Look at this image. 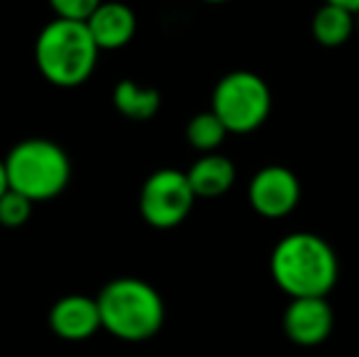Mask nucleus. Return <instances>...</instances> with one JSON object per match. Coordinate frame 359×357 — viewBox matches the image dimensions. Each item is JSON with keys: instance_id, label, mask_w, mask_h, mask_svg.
Returning <instances> with one entry per match:
<instances>
[{"instance_id": "nucleus-7", "label": "nucleus", "mask_w": 359, "mask_h": 357, "mask_svg": "<svg viewBox=\"0 0 359 357\" xmlns=\"http://www.w3.org/2000/svg\"><path fill=\"white\" fill-rule=\"evenodd\" d=\"M247 201H250L252 210L259 213L262 218H286L301 203V181L288 167L269 164L250 179Z\"/></svg>"}, {"instance_id": "nucleus-8", "label": "nucleus", "mask_w": 359, "mask_h": 357, "mask_svg": "<svg viewBox=\"0 0 359 357\" xmlns=\"http://www.w3.org/2000/svg\"><path fill=\"white\" fill-rule=\"evenodd\" d=\"M284 333L293 345L316 348L330 338L335 328V314L325 296L291 299L284 311Z\"/></svg>"}, {"instance_id": "nucleus-6", "label": "nucleus", "mask_w": 359, "mask_h": 357, "mask_svg": "<svg viewBox=\"0 0 359 357\" xmlns=\"http://www.w3.org/2000/svg\"><path fill=\"white\" fill-rule=\"evenodd\" d=\"M196 191L189 174L179 169H156L144 179L140 191V213L156 230H171L189 218L196 203Z\"/></svg>"}, {"instance_id": "nucleus-3", "label": "nucleus", "mask_w": 359, "mask_h": 357, "mask_svg": "<svg viewBox=\"0 0 359 357\" xmlns=\"http://www.w3.org/2000/svg\"><path fill=\"white\" fill-rule=\"evenodd\" d=\"M95 299L103 330L125 343L151 340L164 325V299L154 286L137 276H118L108 281Z\"/></svg>"}, {"instance_id": "nucleus-17", "label": "nucleus", "mask_w": 359, "mask_h": 357, "mask_svg": "<svg viewBox=\"0 0 359 357\" xmlns=\"http://www.w3.org/2000/svg\"><path fill=\"white\" fill-rule=\"evenodd\" d=\"M10 191V179H8V167H5V159H0V198Z\"/></svg>"}, {"instance_id": "nucleus-16", "label": "nucleus", "mask_w": 359, "mask_h": 357, "mask_svg": "<svg viewBox=\"0 0 359 357\" xmlns=\"http://www.w3.org/2000/svg\"><path fill=\"white\" fill-rule=\"evenodd\" d=\"M47 3H49V8L54 10L57 18L81 20V22H86V20L98 10V5L103 3V0H47Z\"/></svg>"}, {"instance_id": "nucleus-13", "label": "nucleus", "mask_w": 359, "mask_h": 357, "mask_svg": "<svg viewBox=\"0 0 359 357\" xmlns=\"http://www.w3.org/2000/svg\"><path fill=\"white\" fill-rule=\"evenodd\" d=\"M113 105L123 118L144 123L151 120L161 108V95L156 88L140 86L133 79H123L113 90Z\"/></svg>"}, {"instance_id": "nucleus-19", "label": "nucleus", "mask_w": 359, "mask_h": 357, "mask_svg": "<svg viewBox=\"0 0 359 357\" xmlns=\"http://www.w3.org/2000/svg\"><path fill=\"white\" fill-rule=\"evenodd\" d=\"M203 3H210V5H220V3H227V0H203Z\"/></svg>"}, {"instance_id": "nucleus-5", "label": "nucleus", "mask_w": 359, "mask_h": 357, "mask_svg": "<svg viewBox=\"0 0 359 357\" xmlns=\"http://www.w3.org/2000/svg\"><path fill=\"white\" fill-rule=\"evenodd\" d=\"M210 110L230 135H250L266 123L271 113V90L255 72L237 69L215 83Z\"/></svg>"}, {"instance_id": "nucleus-18", "label": "nucleus", "mask_w": 359, "mask_h": 357, "mask_svg": "<svg viewBox=\"0 0 359 357\" xmlns=\"http://www.w3.org/2000/svg\"><path fill=\"white\" fill-rule=\"evenodd\" d=\"M323 3L340 5V8H347V10H352V13H359V0H323Z\"/></svg>"}, {"instance_id": "nucleus-20", "label": "nucleus", "mask_w": 359, "mask_h": 357, "mask_svg": "<svg viewBox=\"0 0 359 357\" xmlns=\"http://www.w3.org/2000/svg\"><path fill=\"white\" fill-rule=\"evenodd\" d=\"M357 32H359V13H357Z\"/></svg>"}, {"instance_id": "nucleus-14", "label": "nucleus", "mask_w": 359, "mask_h": 357, "mask_svg": "<svg viewBox=\"0 0 359 357\" xmlns=\"http://www.w3.org/2000/svg\"><path fill=\"white\" fill-rule=\"evenodd\" d=\"M227 135L230 133H227V128L213 110H203V113L194 115L189 120V125H186V140L201 154L217 152V147L225 142Z\"/></svg>"}, {"instance_id": "nucleus-11", "label": "nucleus", "mask_w": 359, "mask_h": 357, "mask_svg": "<svg viewBox=\"0 0 359 357\" xmlns=\"http://www.w3.org/2000/svg\"><path fill=\"white\" fill-rule=\"evenodd\" d=\"M186 174H189V181L198 198H217V196L227 194L237 179V169L232 159L217 152L196 159Z\"/></svg>"}, {"instance_id": "nucleus-12", "label": "nucleus", "mask_w": 359, "mask_h": 357, "mask_svg": "<svg viewBox=\"0 0 359 357\" xmlns=\"http://www.w3.org/2000/svg\"><path fill=\"white\" fill-rule=\"evenodd\" d=\"M357 32V13L340 5L323 3L316 10L311 20V34L320 47L335 49L350 42V37Z\"/></svg>"}, {"instance_id": "nucleus-4", "label": "nucleus", "mask_w": 359, "mask_h": 357, "mask_svg": "<svg viewBox=\"0 0 359 357\" xmlns=\"http://www.w3.org/2000/svg\"><path fill=\"white\" fill-rule=\"evenodd\" d=\"M10 189L34 203L52 201L72 181V159L62 144L47 137H27L5 157Z\"/></svg>"}, {"instance_id": "nucleus-10", "label": "nucleus", "mask_w": 359, "mask_h": 357, "mask_svg": "<svg viewBox=\"0 0 359 357\" xmlns=\"http://www.w3.org/2000/svg\"><path fill=\"white\" fill-rule=\"evenodd\" d=\"M86 25L100 52H115L133 42L137 32V15L130 5L118 3V0H108V3L103 0L98 10L86 20Z\"/></svg>"}, {"instance_id": "nucleus-15", "label": "nucleus", "mask_w": 359, "mask_h": 357, "mask_svg": "<svg viewBox=\"0 0 359 357\" xmlns=\"http://www.w3.org/2000/svg\"><path fill=\"white\" fill-rule=\"evenodd\" d=\"M32 206L34 201H29L27 196L10 189L0 198V225H5V228H20V225H25L29 220V215H32Z\"/></svg>"}, {"instance_id": "nucleus-2", "label": "nucleus", "mask_w": 359, "mask_h": 357, "mask_svg": "<svg viewBox=\"0 0 359 357\" xmlns=\"http://www.w3.org/2000/svg\"><path fill=\"white\" fill-rule=\"evenodd\" d=\"M100 47L95 44L88 25L81 20L54 18L47 22L34 42V62L52 86L76 88L95 72Z\"/></svg>"}, {"instance_id": "nucleus-1", "label": "nucleus", "mask_w": 359, "mask_h": 357, "mask_svg": "<svg viewBox=\"0 0 359 357\" xmlns=\"http://www.w3.org/2000/svg\"><path fill=\"white\" fill-rule=\"evenodd\" d=\"M274 284L291 299L327 296L340 279V260L332 245L316 233H288L269 257Z\"/></svg>"}, {"instance_id": "nucleus-9", "label": "nucleus", "mask_w": 359, "mask_h": 357, "mask_svg": "<svg viewBox=\"0 0 359 357\" xmlns=\"http://www.w3.org/2000/svg\"><path fill=\"white\" fill-rule=\"evenodd\" d=\"M49 328L57 338L69 340V343H81V340L93 338L103 328L98 299H90L86 294L62 296L49 309Z\"/></svg>"}]
</instances>
